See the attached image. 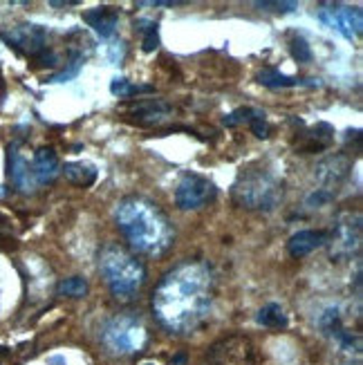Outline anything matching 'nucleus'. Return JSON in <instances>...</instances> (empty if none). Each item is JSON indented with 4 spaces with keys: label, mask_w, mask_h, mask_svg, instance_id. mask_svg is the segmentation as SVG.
I'll return each mask as SVG.
<instances>
[{
    "label": "nucleus",
    "mask_w": 363,
    "mask_h": 365,
    "mask_svg": "<svg viewBox=\"0 0 363 365\" xmlns=\"http://www.w3.org/2000/svg\"><path fill=\"white\" fill-rule=\"evenodd\" d=\"M215 278L207 262L186 260L173 267L153 292V312L175 334L195 331L209 316Z\"/></svg>",
    "instance_id": "obj_1"
},
{
    "label": "nucleus",
    "mask_w": 363,
    "mask_h": 365,
    "mask_svg": "<svg viewBox=\"0 0 363 365\" xmlns=\"http://www.w3.org/2000/svg\"><path fill=\"white\" fill-rule=\"evenodd\" d=\"M115 222L135 251L146 256H164L175 245V229L155 202L146 197H126L117 204Z\"/></svg>",
    "instance_id": "obj_2"
},
{
    "label": "nucleus",
    "mask_w": 363,
    "mask_h": 365,
    "mask_svg": "<svg viewBox=\"0 0 363 365\" xmlns=\"http://www.w3.org/2000/svg\"><path fill=\"white\" fill-rule=\"evenodd\" d=\"M99 269L110 292L119 300H133L146 280L144 264L119 245H108L101 249Z\"/></svg>",
    "instance_id": "obj_3"
},
{
    "label": "nucleus",
    "mask_w": 363,
    "mask_h": 365,
    "mask_svg": "<svg viewBox=\"0 0 363 365\" xmlns=\"http://www.w3.org/2000/svg\"><path fill=\"white\" fill-rule=\"evenodd\" d=\"M233 202L251 211H272L282 197V182L272 170L245 168L231 190Z\"/></svg>",
    "instance_id": "obj_4"
},
{
    "label": "nucleus",
    "mask_w": 363,
    "mask_h": 365,
    "mask_svg": "<svg viewBox=\"0 0 363 365\" xmlns=\"http://www.w3.org/2000/svg\"><path fill=\"white\" fill-rule=\"evenodd\" d=\"M101 339L113 354H135L146 343V327L135 316H117L108 321Z\"/></svg>",
    "instance_id": "obj_5"
},
{
    "label": "nucleus",
    "mask_w": 363,
    "mask_h": 365,
    "mask_svg": "<svg viewBox=\"0 0 363 365\" xmlns=\"http://www.w3.org/2000/svg\"><path fill=\"white\" fill-rule=\"evenodd\" d=\"M215 195L218 188L209 178L198 175V173H188L175 188V204L182 211H198L209 206L215 200Z\"/></svg>",
    "instance_id": "obj_6"
},
{
    "label": "nucleus",
    "mask_w": 363,
    "mask_h": 365,
    "mask_svg": "<svg viewBox=\"0 0 363 365\" xmlns=\"http://www.w3.org/2000/svg\"><path fill=\"white\" fill-rule=\"evenodd\" d=\"M254 345L247 336H227L209 347L202 365H254Z\"/></svg>",
    "instance_id": "obj_7"
},
{
    "label": "nucleus",
    "mask_w": 363,
    "mask_h": 365,
    "mask_svg": "<svg viewBox=\"0 0 363 365\" xmlns=\"http://www.w3.org/2000/svg\"><path fill=\"white\" fill-rule=\"evenodd\" d=\"M0 38L19 54L34 56V58L47 47L45 45L47 31L41 25H31V23H23V25H14L9 29H3L0 31Z\"/></svg>",
    "instance_id": "obj_8"
},
{
    "label": "nucleus",
    "mask_w": 363,
    "mask_h": 365,
    "mask_svg": "<svg viewBox=\"0 0 363 365\" xmlns=\"http://www.w3.org/2000/svg\"><path fill=\"white\" fill-rule=\"evenodd\" d=\"M361 249V215L341 213L332 229V258H350Z\"/></svg>",
    "instance_id": "obj_9"
},
{
    "label": "nucleus",
    "mask_w": 363,
    "mask_h": 365,
    "mask_svg": "<svg viewBox=\"0 0 363 365\" xmlns=\"http://www.w3.org/2000/svg\"><path fill=\"white\" fill-rule=\"evenodd\" d=\"M319 19L332 27L334 31H339L341 36L352 38L359 36L363 29V14L359 7H341V5H332V7H323L319 11Z\"/></svg>",
    "instance_id": "obj_10"
},
{
    "label": "nucleus",
    "mask_w": 363,
    "mask_h": 365,
    "mask_svg": "<svg viewBox=\"0 0 363 365\" xmlns=\"http://www.w3.org/2000/svg\"><path fill=\"white\" fill-rule=\"evenodd\" d=\"M7 175L11 180V184L23 190V193H29V190H34L36 182L31 178V168L27 164L25 157L19 153V146L11 144L7 148Z\"/></svg>",
    "instance_id": "obj_11"
},
{
    "label": "nucleus",
    "mask_w": 363,
    "mask_h": 365,
    "mask_svg": "<svg viewBox=\"0 0 363 365\" xmlns=\"http://www.w3.org/2000/svg\"><path fill=\"white\" fill-rule=\"evenodd\" d=\"M61 173L58 157L52 148H39L31 160V178L36 184H52Z\"/></svg>",
    "instance_id": "obj_12"
},
{
    "label": "nucleus",
    "mask_w": 363,
    "mask_h": 365,
    "mask_svg": "<svg viewBox=\"0 0 363 365\" xmlns=\"http://www.w3.org/2000/svg\"><path fill=\"white\" fill-rule=\"evenodd\" d=\"M256 81L265 88H321L319 78H298L287 76L276 68H262L256 76Z\"/></svg>",
    "instance_id": "obj_13"
},
{
    "label": "nucleus",
    "mask_w": 363,
    "mask_h": 365,
    "mask_svg": "<svg viewBox=\"0 0 363 365\" xmlns=\"http://www.w3.org/2000/svg\"><path fill=\"white\" fill-rule=\"evenodd\" d=\"M327 242V231H314V229H305L298 231L290 237L287 242V251L292 258H305L312 251L321 249Z\"/></svg>",
    "instance_id": "obj_14"
},
{
    "label": "nucleus",
    "mask_w": 363,
    "mask_h": 365,
    "mask_svg": "<svg viewBox=\"0 0 363 365\" xmlns=\"http://www.w3.org/2000/svg\"><path fill=\"white\" fill-rule=\"evenodd\" d=\"M83 21L97 31L101 38H110L115 34L117 23H119V11L113 7H94L83 14Z\"/></svg>",
    "instance_id": "obj_15"
},
{
    "label": "nucleus",
    "mask_w": 363,
    "mask_h": 365,
    "mask_svg": "<svg viewBox=\"0 0 363 365\" xmlns=\"http://www.w3.org/2000/svg\"><path fill=\"white\" fill-rule=\"evenodd\" d=\"M348 170H350V162L339 155V157H329V160L319 164L317 178L325 186H339L345 180V175H348Z\"/></svg>",
    "instance_id": "obj_16"
},
{
    "label": "nucleus",
    "mask_w": 363,
    "mask_h": 365,
    "mask_svg": "<svg viewBox=\"0 0 363 365\" xmlns=\"http://www.w3.org/2000/svg\"><path fill=\"white\" fill-rule=\"evenodd\" d=\"M61 170L66 173L68 182H72L74 186L88 188L97 182V166L90 162H68Z\"/></svg>",
    "instance_id": "obj_17"
},
{
    "label": "nucleus",
    "mask_w": 363,
    "mask_h": 365,
    "mask_svg": "<svg viewBox=\"0 0 363 365\" xmlns=\"http://www.w3.org/2000/svg\"><path fill=\"white\" fill-rule=\"evenodd\" d=\"M170 113V108L164 103V101H148V103H139L135 110H133V115L137 117L139 123H144V125H150V123H160L168 117Z\"/></svg>",
    "instance_id": "obj_18"
},
{
    "label": "nucleus",
    "mask_w": 363,
    "mask_h": 365,
    "mask_svg": "<svg viewBox=\"0 0 363 365\" xmlns=\"http://www.w3.org/2000/svg\"><path fill=\"white\" fill-rule=\"evenodd\" d=\"M305 137H307V144L301 146V150H305V153H319V150H325L329 144H332L334 128L329 123H319L317 128H312Z\"/></svg>",
    "instance_id": "obj_19"
},
{
    "label": "nucleus",
    "mask_w": 363,
    "mask_h": 365,
    "mask_svg": "<svg viewBox=\"0 0 363 365\" xmlns=\"http://www.w3.org/2000/svg\"><path fill=\"white\" fill-rule=\"evenodd\" d=\"M262 327H270V329H280V327H285L287 325V316L285 312H282L280 305L276 303H270V305H265L260 312H258V319H256Z\"/></svg>",
    "instance_id": "obj_20"
},
{
    "label": "nucleus",
    "mask_w": 363,
    "mask_h": 365,
    "mask_svg": "<svg viewBox=\"0 0 363 365\" xmlns=\"http://www.w3.org/2000/svg\"><path fill=\"white\" fill-rule=\"evenodd\" d=\"M110 92H113L115 97H119V99H128V97H135V94L153 92V86H135V83L128 81V78L115 76L113 83H110Z\"/></svg>",
    "instance_id": "obj_21"
},
{
    "label": "nucleus",
    "mask_w": 363,
    "mask_h": 365,
    "mask_svg": "<svg viewBox=\"0 0 363 365\" xmlns=\"http://www.w3.org/2000/svg\"><path fill=\"white\" fill-rule=\"evenodd\" d=\"M56 294L58 296H68V298H83L88 294V282L81 276L63 278L56 284Z\"/></svg>",
    "instance_id": "obj_22"
},
{
    "label": "nucleus",
    "mask_w": 363,
    "mask_h": 365,
    "mask_svg": "<svg viewBox=\"0 0 363 365\" xmlns=\"http://www.w3.org/2000/svg\"><path fill=\"white\" fill-rule=\"evenodd\" d=\"M137 25H139L137 29L144 34V41H141L144 52H155L160 47V25L153 21H139Z\"/></svg>",
    "instance_id": "obj_23"
},
{
    "label": "nucleus",
    "mask_w": 363,
    "mask_h": 365,
    "mask_svg": "<svg viewBox=\"0 0 363 365\" xmlns=\"http://www.w3.org/2000/svg\"><path fill=\"white\" fill-rule=\"evenodd\" d=\"M247 123H249L251 133H254L258 139H267V137H270V133H272L270 123H267V117H265V113H260V110L249 108V119H247Z\"/></svg>",
    "instance_id": "obj_24"
},
{
    "label": "nucleus",
    "mask_w": 363,
    "mask_h": 365,
    "mask_svg": "<svg viewBox=\"0 0 363 365\" xmlns=\"http://www.w3.org/2000/svg\"><path fill=\"white\" fill-rule=\"evenodd\" d=\"M290 52H292V56H294L298 63H307V61H312V47H310V43H307L303 36H298V34H294V36L290 38Z\"/></svg>",
    "instance_id": "obj_25"
},
{
    "label": "nucleus",
    "mask_w": 363,
    "mask_h": 365,
    "mask_svg": "<svg viewBox=\"0 0 363 365\" xmlns=\"http://www.w3.org/2000/svg\"><path fill=\"white\" fill-rule=\"evenodd\" d=\"M319 325H321V329L325 331V334H339V331L343 329L341 327V319H339V309L337 307H329V309H325L323 312V316L319 319Z\"/></svg>",
    "instance_id": "obj_26"
},
{
    "label": "nucleus",
    "mask_w": 363,
    "mask_h": 365,
    "mask_svg": "<svg viewBox=\"0 0 363 365\" xmlns=\"http://www.w3.org/2000/svg\"><path fill=\"white\" fill-rule=\"evenodd\" d=\"M81 66H83V58H81V54H74V58H72V63H70V68H66V70H61L58 74H54L50 81L52 83H66V81H70V78H74L78 72H81Z\"/></svg>",
    "instance_id": "obj_27"
},
{
    "label": "nucleus",
    "mask_w": 363,
    "mask_h": 365,
    "mask_svg": "<svg viewBox=\"0 0 363 365\" xmlns=\"http://www.w3.org/2000/svg\"><path fill=\"white\" fill-rule=\"evenodd\" d=\"M249 119V108H240V110H233L231 115H227L223 119V123L227 125V128H235V125H240Z\"/></svg>",
    "instance_id": "obj_28"
},
{
    "label": "nucleus",
    "mask_w": 363,
    "mask_h": 365,
    "mask_svg": "<svg viewBox=\"0 0 363 365\" xmlns=\"http://www.w3.org/2000/svg\"><path fill=\"white\" fill-rule=\"evenodd\" d=\"M256 7L265 9V11H278V14H285V11H294L298 7V3H270V0H262V3H256Z\"/></svg>",
    "instance_id": "obj_29"
},
{
    "label": "nucleus",
    "mask_w": 363,
    "mask_h": 365,
    "mask_svg": "<svg viewBox=\"0 0 363 365\" xmlns=\"http://www.w3.org/2000/svg\"><path fill=\"white\" fill-rule=\"evenodd\" d=\"M329 200H332V193H329L327 188H319L317 193H312V195H310L307 206H323V204H327Z\"/></svg>",
    "instance_id": "obj_30"
},
{
    "label": "nucleus",
    "mask_w": 363,
    "mask_h": 365,
    "mask_svg": "<svg viewBox=\"0 0 363 365\" xmlns=\"http://www.w3.org/2000/svg\"><path fill=\"white\" fill-rule=\"evenodd\" d=\"M123 56V43H115L113 47H110V61L113 63H119Z\"/></svg>",
    "instance_id": "obj_31"
},
{
    "label": "nucleus",
    "mask_w": 363,
    "mask_h": 365,
    "mask_svg": "<svg viewBox=\"0 0 363 365\" xmlns=\"http://www.w3.org/2000/svg\"><path fill=\"white\" fill-rule=\"evenodd\" d=\"M173 363H180V365H182V363H186V356L180 354V356H175V361H173Z\"/></svg>",
    "instance_id": "obj_32"
},
{
    "label": "nucleus",
    "mask_w": 363,
    "mask_h": 365,
    "mask_svg": "<svg viewBox=\"0 0 363 365\" xmlns=\"http://www.w3.org/2000/svg\"><path fill=\"white\" fill-rule=\"evenodd\" d=\"M146 365H153V363H146Z\"/></svg>",
    "instance_id": "obj_33"
}]
</instances>
